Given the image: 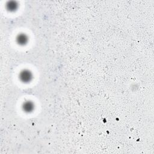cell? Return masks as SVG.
I'll return each instance as SVG.
<instances>
[{"label":"cell","mask_w":154,"mask_h":154,"mask_svg":"<svg viewBox=\"0 0 154 154\" xmlns=\"http://www.w3.org/2000/svg\"><path fill=\"white\" fill-rule=\"evenodd\" d=\"M18 42L20 43V44H24L27 42V38L25 37L24 35H21L19 36V38H18Z\"/></svg>","instance_id":"3957f363"},{"label":"cell","mask_w":154,"mask_h":154,"mask_svg":"<svg viewBox=\"0 0 154 154\" xmlns=\"http://www.w3.org/2000/svg\"><path fill=\"white\" fill-rule=\"evenodd\" d=\"M24 110L26 111H32L33 109V105L32 104V103H31V102H26V103L24 104Z\"/></svg>","instance_id":"7a4b0ae2"},{"label":"cell","mask_w":154,"mask_h":154,"mask_svg":"<svg viewBox=\"0 0 154 154\" xmlns=\"http://www.w3.org/2000/svg\"><path fill=\"white\" fill-rule=\"evenodd\" d=\"M32 73L28 71H24L20 75V78L23 82H28L32 78Z\"/></svg>","instance_id":"6da1fadb"}]
</instances>
